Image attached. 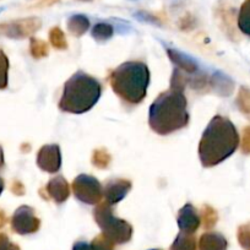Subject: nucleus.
Returning a JSON list of instances; mask_svg holds the SVG:
<instances>
[{"label": "nucleus", "instance_id": "obj_1", "mask_svg": "<svg viewBox=\"0 0 250 250\" xmlns=\"http://www.w3.org/2000/svg\"><path fill=\"white\" fill-rule=\"evenodd\" d=\"M239 134L228 118L216 115L208 123L199 144V157L204 167L220 165L235 152Z\"/></svg>", "mask_w": 250, "mask_h": 250}, {"label": "nucleus", "instance_id": "obj_2", "mask_svg": "<svg viewBox=\"0 0 250 250\" xmlns=\"http://www.w3.org/2000/svg\"><path fill=\"white\" fill-rule=\"evenodd\" d=\"M187 104V98L182 90L170 87L162 92L150 107V128L160 135H168L185 128L189 123Z\"/></svg>", "mask_w": 250, "mask_h": 250}, {"label": "nucleus", "instance_id": "obj_3", "mask_svg": "<svg viewBox=\"0 0 250 250\" xmlns=\"http://www.w3.org/2000/svg\"><path fill=\"white\" fill-rule=\"evenodd\" d=\"M112 90L129 104H139L145 98L150 83V71L145 62H126L112 71Z\"/></svg>", "mask_w": 250, "mask_h": 250}, {"label": "nucleus", "instance_id": "obj_4", "mask_svg": "<svg viewBox=\"0 0 250 250\" xmlns=\"http://www.w3.org/2000/svg\"><path fill=\"white\" fill-rule=\"evenodd\" d=\"M101 93L102 86L95 78L78 71L64 85L59 108L62 112L83 114L98 102Z\"/></svg>", "mask_w": 250, "mask_h": 250}, {"label": "nucleus", "instance_id": "obj_5", "mask_svg": "<svg viewBox=\"0 0 250 250\" xmlns=\"http://www.w3.org/2000/svg\"><path fill=\"white\" fill-rule=\"evenodd\" d=\"M93 217L98 227L102 229V234L105 235L114 244H124L131 239L133 227L129 222L118 218L113 215L112 205L107 201L100 203L93 210Z\"/></svg>", "mask_w": 250, "mask_h": 250}, {"label": "nucleus", "instance_id": "obj_6", "mask_svg": "<svg viewBox=\"0 0 250 250\" xmlns=\"http://www.w3.org/2000/svg\"><path fill=\"white\" fill-rule=\"evenodd\" d=\"M74 195L81 203L98 205L103 195V188L95 177L80 174L73 182Z\"/></svg>", "mask_w": 250, "mask_h": 250}, {"label": "nucleus", "instance_id": "obj_7", "mask_svg": "<svg viewBox=\"0 0 250 250\" xmlns=\"http://www.w3.org/2000/svg\"><path fill=\"white\" fill-rule=\"evenodd\" d=\"M41 227V220L36 216L35 210L30 206H21L11 218V228L21 235L33 234Z\"/></svg>", "mask_w": 250, "mask_h": 250}, {"label": "nucleus", "instance_id": "obj_8", "mask_svg": "<svg viewBox=\"0 0 250 250\" xmlns=\"http://www.w3.org/2000/svg\"><path fill=\"white\" fill-rule=\"evenodd\" d=\"M37 165L42 170L57 173L62 166V155L58 145H45L38 151Z\"/></svg>", "mask_w": 250, "mask_h": 250}, {"label": "nucleus", "instance_id": "obj_9", "mask_svg": "<svg viewBox=\"0 0 250 250\" xmlns=\"http://www.w3.org/2000/svg\"><path fill=\"white\" fill-rule=\"evenodd\" d=\"M131 189V182L123 178H114L105 183V187L103 189V195H104L105 201L110 205L118 204L122 201Z\"/></svg>", "mask_w": 250, "mask_h": 250}, {"label": "nucleus", "instance_id": "obj_10", "mask_svg": "<svg viewBox=\"0 0 250 250\" xmlns=\"http://www.w3.org/2000/svg\"><path fill=\"white\" fill-rule=\"evenodd\" d=\"M177 222L180 228V232L195 234L201 225V218L198 213V210L191 204H187L178 212Z\"/></svg>", "mask_w": 250, "mask_h": 250}, {"label": "nucleus", "instance_id": "obj_11", "mask_svg": "<svg viewBox=\"0 0 250 250\" xmlns=\"http://www.w3.org/2000/svg\"><path fill=\"white\" fill-rule=\"evenodd\" d=\"M45 191L48 194V199H53L57 204H62L70 195V188L68 182L62 177L52 178L45 187Z\"/></svg>", "mask_w": 250, "mask_h": 250}, {"label": "nucleus", "instance_id": "obj_12", "mask_svg": "<svg viewBox=\"0 0 250 250\" xmlns=\"http://www.w3.org/2000/svg\"><path fill=\"white\" fill-rule=\"evenodd\" d=\"M41 27V21L38 19H27V20L16 21L5 27V33L14 38H23L32 35Z\"/></svg>", "mask_w": 250, "mask_h": 250}, {"label": "nucleus", "instance_id": "obj_13", "mask_svg": "<svg viewBox=\"0 0 250 250\" xmlns=\"http://www.w3.org/2000/svg\"><path fill=\"white\" fill-rule=\"evenodd\" d=\"M227 239L221 233H204L199 239V250H227Z\"/></svg>", "mask_w": 250, "mask_h": 250}, {"label": "nucleus", "instance_id": "obj_14", "mask_svg": "<svg viewBox=\"0 0 250 250\" xmlns=\"http://www.w3.org/2000/svg\"><path fill=\"white\" fill-rule=\"evenodd\" d=\"M169 250H198L195 234H188V233L180 232L174 239L173 244L170 245Z\"/></svg>", "mask_w": 250, "mask_h": 250}, {"label": "nucleus", "instance_id": "obj_15", "mask_svg": "<svg viewBox=\"0 0 250 250\" xmlns=\"http://www.w3.org/2000/svg\"><path fill=\"white\" fill-rule=\"evenodd\" d=\"M90 27V21L83 15H74L68 20V30L71 35L81 37Z\"/></svg>", "mask_w": 250, "mask_h": 250}, {"label": "nucleus", "instance_id": "obj_16", "mask_svg": "<svg viewBox=\"0 0 250 250\" xmlns=\"http://www.w3.org/2000/svg\"><path fill=\"white\" fill-rule=\"evenodd\" d=\"M167 52H168V55H169L170 60L174 62L178 69H180L182 71H187V73H194V71L196 70L195 62H194L191 59H189V58L185 57V55L180 54V53L177 52V50L168 49Z\"/></svg>", "mask_w": 250, "mask_h": 250}, {"label": "nucleus", "instance_id": "obj_17", "mask_svg": "<svg viewBox=\"0 0 250 250\" xmlns=\"http://www.w3.org/2000/svg\"><path fill=\"white\" fill-rule=\"evenodd\" d=\"M238 27L244 35L250 37V0H245L240 6L238 15Z\"/></svg>", "mask_w": 250, "mask_h": 250}, {"label": "nucleus", "instance_id": "obj_18", "mask_svg": "<svg viewBox=\"0 0 250 250\" xmlns=\"http://www.w3.org/2000/svg\"><path fill=\"white\" fill-rule=\"evenodd\" d=\"M113 36V27L109 23H97L92 30V37L98 42L108 41Z\"/></svg>", "mask_w": 250, "mask_h": 250}, {"label": "nucleus", "instance_id": "obj_19", "mask_svg": "<svg viewBox=\"0 0 250 250\" xmlns=\"http://www.w3.org/2000/svg\"><path fill=\"white\" fill-rule=\"evenodd\" d=\"M200 218H201V223H203L204 228L210 229V228H212L213 226L216 225V222H217L218 220V216H217V212H216V210H213L211 206L205 205L203 208V211H201Z\"/></svg>", "mask_w": 250, "mask_h": 250}, {"label": "nucleus", "instance_id": "obj_20", "mask_svg": "<svg viewBox=\"0 0 250 250\" xmlns=\"http://www.w3.org/2000/svg\"><path fill=\"white\" fill-rule=\"evenodd\" d=\"M30 47L31 54H32L33 58H36V59H41V58L47 57L48 53H49V47H48V44L44 41L31 38Z\"/></svg>", "mask_w": 250, "mask_h": 250}, {"label": "nucleus", "instance_id": "obj_21", "mask_svg": "<svg viewBox=\"0 0 250 250\" xmlns=\"http://www.w3.org/2000/svg\"><path fill=\"white\" fill-rule=\"evenodd\" d=\"M49 40L50 43L54 48L57 49H66L68 47V43H66L65 35L60 30L59 27H53L49 32Z\"/></svg>", "mask_w": 250, "mask_h": 250}, {"label": "nucleus", "instance_id": "obj_22", "mask_svg": "<svg viewBox=\"0 0 250 250\" xmlns=\"http://www.w3.org/2000/svg\"><path fill=\"white\" fill-rule=\"evenodd\" d=\"M110 155L104 150V148H98L93 152L92 155V163L93 166H96L97 168H101V169H104L109 166L110 163Z\"/></svg>", "mask_w": 250, "mask_h": 250}, {"label": "nucleus", "instance_id": "obj_23", "mask_svg": "<svg viewBox=\"0 0 250 250\" xmlns=\"http://www.w3.org/2000/svg\"><path fill=\"white\" fill-rule=\"evenodd\" d=\"M8 71L9 60L5 53L0 49V90H3L8 86Z\"/></svg>", "mask_w": 250, "mask_h": 250}, {"label": "nucleus", "instance_id": "obj_24", "mask_svg": "<svg viewBox=\"0 0 250 250\" xmlns=\"http://www.w3.org/2000/svg\"><path fill=\"white\" fill-rule=\"evenodd\" d=\"M238 240L244 249L250 250V223L238 229Z\"/></svg>", "mask_w": 250, "mask_h": 250}, {"label": "nucleus", "instance_id": "obj_25", "mask_svg": "<svg viewBox=\"0 0 250 250\" xmlns=\"http://www.w3.org/2000/svg\"><path fill=\"white\" fill-rule=\"evenodd\" d=\"M0 250H20V247L11 243L8 235L0 233Z\"/></svg>", "mask_w": 250, "mask_h": 250}, {"label": "nucleus", "instance_id": "obj_26", "mask_svg": "<svg viewBox=\"0 0 250 250\" xmlns=\"http://www.w3.org/2000/svg\"><path fill=\"white\" fill-rule=\"evenodd\" d=\"M242 148H243V151H244L245 153H249L250 152V128L245 129Z\"/></svg>", "mask_w": 250, "mask_h": 250}, {"label": "nucleus", "instance_id": "obj_27", "mask_svg": "<svg viewBox=\"0 0 250 250\" xmlns=\"http://www.w3.org/2000/svg\"><path fill=\"white\" fill-rule=\"evenodd\" d=\"M73 250H92L91 249V244L86 242H78L74 244Z\"/></svg>", "mask_w": 250, "mask_h": 250}, {"label": "nucleus", "instance_id": "obj_28", "mask_svg": "<svg viewBox=\"0 0 250 250\" xmlns=\"http://www.w3.org/2000/svg\"><path fill=\"white\" fill-rule=\"evenodd\" d=\"M11 190H13L16 195H22V194L25 193V189H23V187L21 183H15V184L11 187Z\"/></svg>", "mask_w": 250, "mask_h": 250}, {"label": "nucleus", "instance_id": "obj_29", "mask_svg": "<svg viewBox=\"0 0 250 250\" xmlns=\"http://www.w3.org/2000/svg\"><path fill=\"white\" fill-rule=\"evenodd\" d=\"M6 222H8V218H6L5 213H4V211L0 210V228H3Z\"/></svg>", "mask_w": 250, "mask_h": 250}, {"label": "nucleus", "instance_id": "obj_30", "mask_svg": "<svg viewBox=\"0 0 250 250\" xmlns=\"http://www.w3.org/2000/svg\"><path fill=\"white\" fill-rule=\"evenodd\" d=\"M4 166V152H3V148L0 147V168Z\"/></svg>", "mask_w": 250, "mask_h": 250}, {"label": "nucleus", "instance_id": "obj_31", "mask_svg": "<svg viewBox=\"0 0 250 250\" xmlns=\"http://www.w3.org/2000/svg\"><path fill=\"white\" fill-rule=\"evenodd\" d=\"M3 190H4V180L3 178L0 177V194L3 193Z\"/></svg>", "mask_w": 250, "mask_h": 250}, {"label": "nucleus", "instance_id": "obj_32", "mask_svg": "<svg viewBox=\"0 0 250 250\" xmlns=\"http://www.w3.org/2000/svg\"><path fill=\"white\" fill-rule=\"evenodd\" d=\"M81 1H90V0H81Z\"/></svg>", "mask_w": 250, "mask_h": 250}, {"label": "nucleus", "instance_id": "obj_33", "mask_svg": "<svg viewBox=\"0 0 250 250\" xmlns=\"http://www.w3.org/2000/svg\"><path fill=\"white\" fill-rule=\"evenodd\" d=\"M151 250H161V249H151Z\"/></svg>", "mask_w": 250, "mask_h": 250}]
</instances>
